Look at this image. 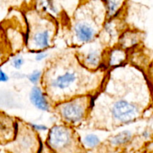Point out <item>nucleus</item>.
Returning <instances> with one entry per match:
<instances>
[{
    "label": "nucleus",
    "mask_w": 153,
    "mask_h": 153,
    "mask_svg": "<svg viewBox=\"0 0 153 153\" xmlns=\"http://www.w3.org/2000/svg\"><path fill=\"white\" fill-rule=\"evenodd\" d=\"M79 81V72L73 68H68L50 79L48 88L54 92H67L77 88Z\"/></svg>",
    "instance_id": "3"
},
{
    "label": "nucleus",
    "mask_w": 153,
    "mask_h": 153,
    "mask_svg": "<svg viewBox=\"0 0 153 153\" xmlns=\"http://www.w3.org/2000/svg\"><path fill=\"white\" fill-rule=\"evenodd\" d=\"M28 81L31 82L32 85H34V86L38 85L39 82L41 81L42 78V71L39 70H35L34 71L31 72L30 74L28 75L27 76Z\"/></svg>",
    "instance_id": "16"
},
{
    "label": "nucleus",
    "mask_w": 153,
    "mask_h": 153,
    "mask_svg": "<svg viewBox=\"0 0 153 153\" xmlns=\"http://www.w3.org/2000/svg\"><path fill=\"white\" fill-rule=\"evenodd\" d=\"M73 36L80 43H91L97 35L98 30L91 21L79 20L73 25Z\"/></svg>",
    "instance_id": "6"
},
{
    "label": "nucleus",
    "mask_w": 153,
    "mask_h": 153,
    "mask_svg": "<svg viewBox=\"0 0 153 153\" xmlns=\"http://www.w3.org/2000/svg\"><path fill=\"white\" fill-rule=\"evenodd\" d=\"M76 153H85V152H76Z\"/></svg>",
    "instance_id": "22"
},
{
    "label": "nucleus",
    "mask_w": 153,
    "mask_h": 153,
    "mask_svg": "<svg viewBox=\"0 0 153 153\" xmlns=\"http://www.w3.org/2000/svg\"><path fill=\"white\" fill-rule=\"evenodd\" d=\"M139 113L138 107L126 100H117L111 108V114L114 120L123 124L130 123L135 120Z\"/></svg>",
    "instance_id": "4"
},
{
    "label": "nucleus",
    "mask_w": 153,
    "mask_h": 153,
    "mask_svg": "<svg viewBox=\"0 0 153 153\" xmlns=\"http://www.w3.org/2000/svg\"><path fill=\"white\" fill-rule=\"evenodd\" d=\"M52 29L49 28H38L30 37L31 49L40 52L48 49L52 45Z\"/></svg>",
    "instance_id": "7"
},
{
    "label": "nucleus",
    "mask_w": 153,
    "mask_h": 153,
    "mask_svg": "<svg viewBox=\"0 0 153 153\" xmlns=\"http://www.w3.org/2000/svg\"><path fill=\"white\" fill-rule=\"evenodd\" d=\"M48 57V53L46 52L45 51H40L37 53V55H35V60L37 61H43L44 59H46Z\"/></svg>",
    "instance_id": "19"
},
{
    "label": "nucleus",
    "mask_w": 153,
    "mask_h": 153,
    "mask_svg": "<svg viewBox=\"0 0 153 153\" xmlns=\"http://www.w3.org/2000/svg\"><path fill=\"white\" fill-rule=\"evenodd\" d=\"M105 3V10L106 14L109 18L114 17L117 15L118 11L122 7L123 1H107Z\"/></svg>",
    "instance_id": "12"
},
{
    "label": "nucleus",
    "mask_w": 153,
    "mask_h": 153,
    "mask_svg": "<svg viewBox=\"0 0 153 153\" xmlns=\"http://www.w3.org/2000/svg\"><path fill=\"white\" fill-rule=\"evenodd\" d=\"M34 132L30 126L19 131L14 142L13 153H37L38 142Z\"/></svg>",
    "instance_id": "5"
},
{
    "label": "nucleus",
    "mask_w": 153,
    "mask_h": 153,
    "mask_svg": "<svg viewBox=\"0 0 153 153\" xmlns=\"http://www.w3.org/2000/svg\"><path fill=\"white\" fill-rule=\"evenodd\" d=\"M126 59V52L122 49H114L111 51L108 64L111 67H116L122 64Z\"/></svg>",
    "instance_id": "10"
},
{
    "label": "nucleus",
    "mask_w": 153,
    "mask_h": 153,
    "mask_svg": "<svg viewBox=\"0 0 153 153\" xmlns=\"http://www.w3.org/2000/svg\"><path fill=\"white\" fill-rule=\"evenodd\" d=\"M137 37L133 33L126 34V36L124 35L123 37H122L120 40L122 46L123 47H124V49H125V47H130V46H133V45L137 43Z\"/></svg>",
    "instance_id": "15"
},
{
    "label": "nucleus",
    "mask_w": 153,
    "mask_h": 153,
    "mask_svg": "<svg viewBox=\"0 0 153 153\" xmlns=\"http://www.w3.org/2000/svg\"><path fill=\"white\" fill-rule=\"evenodd\" d=\"M29 126L37 132H40V131H46L48 130V127L43 124H37V123H30Z\"/></svg>",
    "instance_id": "18"
},
{
    "label": "nucleus",
    "mask_w": 153,
    "mask_h": 153,
    "mask_svg": "<svg viewBox=\"0 0 153 153\" xmlns=\"http://www.w3.org/2000/svg\"><path fill=\"white\" fill-rule=\"evenodd\" d=\"M74 135L71 128L63 125H56L49 129L47 136L48 146L55 153H73Z\"/></svg>",
    "instance_id": "2"
},
{
    "label": "nucleus",
    "mask_w": 153,
    "mask_h": 153,
    "mask_svg": "<svg viewBox=\"0 0 153 153\" xmlns=\"http://www.w3.org/2000/svg\"><path fill=\"white\" fill-rule=\"evenodd\" d=\"M102 61L101 50L98 48H89L83 54V64L91 70L98 68Z\"/></svg>",
    "instance_id": "9"
},
{
    "label": "nucleus",
    "mask_w": 153,
    "mask_h": 153,
    "mask_svg": "<svg viewBox=\"0 0 153 153\" xmlns=\"http://www.w3.org/2000/svg\"><path fill=\"white\" fill-rule=\"evenodd\" d=\"M29 100L34 107L38 110L45 112H50L52 110V106L48 100L47 95L37 85L33 86L30 91Z\"/></svg>",
    "instance_id": "8"
},
{
    "label": "nucleus",
    "mask_w": 153,
    "mask_h": 153,
    "mask_svg": "<svg viewBox=\"0 0 153 153\" xmlns=\"http://www.w3.org/2000/svg\"><path fill=\"white\" fill-rule=\"evenodd\" d=\"M25 63V60L21 55H16L11 60V66L16 70H19Z\"/></svg>",
    "instance_id": "17"
},
{
    "label": "nucleus",
    "mask_w": 153,
    "mask_h": 153,
    "mask_svg": "<svg viewBox=\"0 0 153 153\" xmlns=\"http://www.w3.org/2000/svg\"><path fill=\"white\" fill-rule=\"evenodd\" d=\"M100 137L94 134H88L84 137L82 143L85 148L89 149H94L100 144Z\"/></svg>",
    "instance_id": "13"
},
{
    "label": "nucleus",
    "mask_w": 153,
    "mask_h": 153,
    "mask_svg": "<svg viewBox=\"0 0 153 153\" xmlns=\"http://www.w3.org/2000/svg\"><path fill=\"white\" fill-rule=\"evenodd\" d=\"M132 137V133L129 131H123L114 136L110 142L113 146H122L128 143Z\"/></svg>",
    "instance_id": "11"
},
{
    "label": "nucleus",
    "mask_w": 153,
    "mask_h": 153,
    "mask_svg": "<svg viewBox=\"0 0 153 153\" xmlns=\"http://www.w3.org/2000/svg\"><path fill=\"white\" fill-rule=\"evenodd\" d=\"M2 58H3L2 49H1V48L0 47V64H1V61H2Z\"/></svg>",
    "instance_id": "21"
},
{
    "label": "nucleus",
    "mask_w": 153,
    "mask_h": 153,
    "mask_svg": "<svg viewBox=\"0 0 153 153\" xmlns=\"http://www.w3.org/2000/svg\"><path fill=\"white\" fill-rule=\"evenodd\" d=\"M90 106L88 96H78L69 101L61 102L58 105V114L67 124L76 125L83 121Z\"/></svg>",
    "instance_id": "1"
},
{
    "label": "nucleus",
    "mask_w": 153,
    "mask_h": 153,
    "mask_svg": "<svg viewBox=\"0 0 153 153\" xmlns=\"http://www.w3.org/2000/svg\"><path fill=\"white\" fill-rule=\"evenodd\" d=\"M8 80V75L0 67V83H4V82H7Z\"/></svg>",
    "instance_id": "20"
},
{
    "label": "nucleus",
    "mask_w": 153,
    "mask_h": 153,
    "mask_svg": "<svg viewBox=\"0 0 153 153\" xmlns=\"http://www.w3.org/2000/svg\"><path fill=\"white\" fill-rule=\"evenodd\" d=\"M104 30L108 34L110 40H114L117 37V29L116 25L113 22H107L105 24Z\"/></svg>",
    "instance_id": "14"
}]
</instances>
